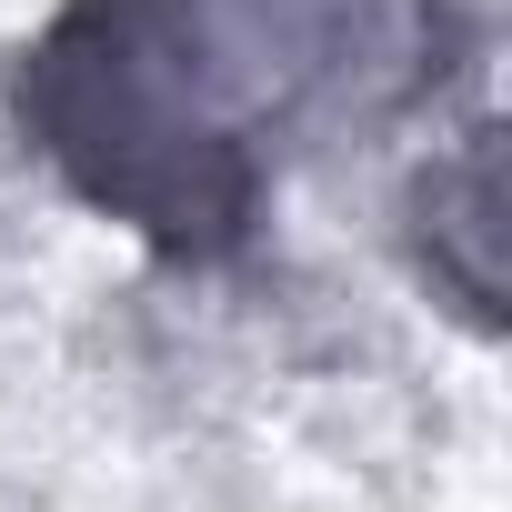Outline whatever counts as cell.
Masks as SVG:
<instances>
[{"instance_id":"6da1fadb","label":"cell","mask_w":512,"mask_h":512,"mask_svg":"<svg viewBox=\"0 0 512 512\" xmlns=\"http://www.w3.org/2000/svg\"><path fill=\"white\" fill-rule=\"evenodd\" d=\"M462 71V0H61L0 101L81 211L221 272L262 241L292 151L402 131Z\"/></svg>"},{"instance_id":"7a4b0ae2","label":"cell","mask_w":512,"mask_h":512,"mask_svg":"<svg viewBox=\"0 0 512 512\" xmlns=\"http://www.w3.org/2000/svg\"><path fill=\"white\" fill-rule=\"evenodd\" d=\"M402 251L462 332L502 342V121H472L402 181Z\"/></svg>"}]
</instances>
